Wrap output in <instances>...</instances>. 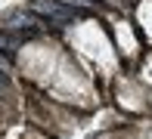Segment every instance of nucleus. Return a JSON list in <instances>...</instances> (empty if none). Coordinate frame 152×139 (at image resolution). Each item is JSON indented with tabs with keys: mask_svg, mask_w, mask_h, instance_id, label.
<instances>
[{
	"mask_svg": "<svg viewBox=\"0 0 152 139\" xmlns=\"http://www.w3.org/2000/svg\"><path fill=\"white\" fill-rule=\"evenodd\" d=\"M31 12H37V16L50 19V22H72L75 19V9H68L65 3H59V0H31Z\"/></svg>",
	"mask_w": 152,
	"mask_h": 139,
	"instance_id": "f257e3e1",
	"label": "nucleus"
},
{
	"mask_svg": "<svg viewBox=\"0 0 152 139\" xmlns=\"http://www.w3.org/2000/svg\"><path fill=\"white\" fill-rule=\"evenodd\" d=\"M0 71H10V59H6L3 53H0Z\"/></svg>",
	"mask_w": 152,
	"mask_h": 139,
	"instance_id": "7ed1b4c3",
	"label": "nucleus"
},
{
	"mask_svg": "<svg viewBox=\"0 0 152 139\" xmlns=\"http://www.w3.org/2000/svg\"><path fill=\"white\" fill-rule=\"evenodd\" d=\"M34 19L31 16H22V12H12L10 19H6V28H31Z\"/></svg>",
	"mask_w": 152,
	"mask_h": 139,
	"instance_id": "f03ea898",
	"label": "nucleus"
}]
</instances>
